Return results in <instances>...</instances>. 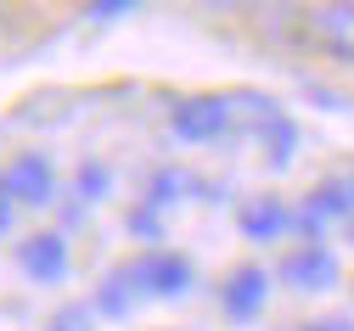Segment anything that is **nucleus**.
<instances>
[{"instance_id": "2", "label": "nucleus", "mask_w": 354, "mask_h": 331, "mask_svg": "<svg viewBox=\"0 0 354 331\" xmlns=\"http://www.w3.org/2000/svg\"><path fill=\"white\" fill-rule=\"evenodd\" d=\"M236 124L231 113V96H214V90H197V96H180L169 113V129L180 140H225Z\"/></svg>"}, {"instance_id": "3", "label": "nucleus", "mask_w": 354, "mask_h": 331, "mask_svg": "<svg viewBox=\"0 0 354 331\" xmlns=\"http://www.w3.org/2000/svg\"><path fill=\"white\" fill-rule=\"evenodd\" d=\"M129 269H136L141 298H174V292H186V287H192V258H186V253H169V247L136 258Z\"/></svg>"}, {"instance_id": "12", "label": "nucleus", "mask_w": 354, "mask_h": 331, "mask_svg": "<svg viewBox=\"0 0 354 331\" xmlns=\"http://www.w3.org/2000/svg\"><path fill=\"white\" fill-rule=\"evenodd\" d=\"M102 191H107V169L102 163H84L79 169V202H96Z\"/></svg>"}, {"instance_id": "1", "label": "nucleus", "mask_w": 354, "mask_h": 331, "mask_svg": "<svg viewBox=\"0 0 354 331\" xmlns=\"http://www.w3.org/2000/svg\"><path fill=\"white\" fill-rule=\"evenodd\" d=\"M298 34L315 45L321 57L354 68V0H326V6L298 12Z\"/></svg>"}, {"instance_id": "5", "label": "nucleus", "mask_w": 354, "mask_h": 331, "mask_svg": "<svg viewBox=\"0 0 354 331\" xmlns=\"http://www.w3.org/2000/svg\"><path fill=\"white\" fill-rule=\"evenodd\" d=\"M281 275H287V287H298V292H326V287H337V253L321 247V242H304V247H292Z\"/></svg>"}, {"instance_id": "14", "label": "nucleus", "mask_w": 354, "mask_h": 331, "mask_svg": "<svg viewBox=\"0 0 354 331\" xmlns=\"http://www.w3.org/2000/svg\"><path fill=\"white\" fill-rule=\"evenodd\" d=\"M12 214H17V197H12V185H6V169H0V236L12 230Z\"/></svg>"}, {"instance_id": "11", "label": "nucleus", "mask_w": 354, "mask_h": 331, "mask_svg": "<svg viewBox=\"0 0 354 331\" xmlns=\"http://www.w3.org/2000/svg\"><path fill=\"white\" fill-rule=\"evenodd\" d=\"M46 331H96V309L91 303H73V309H57V320Z\"/></svg>"}, {"instance_id": "15", "label": "nucleus", "mask_w": 354, "mask_h": 331, "mask_svg": "<svg viewBox=\"0 0 354 331\" xmlns=\"http://www.w3.org/2000/svg\"><path fill=\"white\" fill-rule=\"evenodd\" d=\"M348 230H354V180H348V219H343Z\"/></svg>"}, {"instance_id": "8", "label": "nucleus", "mask_w": 354, "mask_h": 331, "mask_svg": "<svg viewBox=\"0 0 354 331\" xmlns=\"http://www.w3.org/2000/svg\"><path fill=\"white\" fill-rule=\"evenodd\" d=\"M292 225V214L276 202V197H253L248 208H242V230L253 236V242H270V236H281Z\"/></svg>"}, {"instance_id": "7", "label": "nucleus", "mask_w": 354, "mask_h": 331, "mask_svg": "<svg viewBox=\"0 0 354 331\" xmlns=\"http://www.w3.org/2000/svg\"><path fill=\"white\" fill-rule=\"evenodd\" d=\"M264 292H270V275H264L259 264H242V269L225 281L219 303H225V314H231V320H259V309H264Z\"/></svg>"}, {"instance_id": "9", "label": "nucleus", "mask_w": 354, "mask_h": 331, "mask_svg": "<svg viewBox=\"0 0 354 331\" xmlns=\"http://www.w3.org/2000/svg\"><path fill=\"white\" fill-rule=\"evenodd\" d=\"M136 298H141V287H136V269H129V264H118L102 287H96V309H102V314H129Z\"/></svg>"}, {"instance_id": "6", "label": "nucleus", "mask_w": 354, "mask_h": 331, "mask_svg": "<svg viewBox=\"0 0 354 331\" xmlns=\"http://www.w3.org/2000/svg\"><path fill=\"white\" fill-rule=\"evenodd\" d=\"M68 236L62 230H34V236H23V247H17V264L34 275V281H62L68 275Z\"/></svg>"}, {"instance_id": "10", "label": "nucleus", "mask_w": 354, "mask_h": 331, "mask_svg": "<svg viewBox=\"0 0 354 331\" xmlns=\"http://www.w3.org/2000/svg\"><path fill=\"white\" fill-rule=\"evenodd\" d=\"M186 180H192V174H180V169H158V174H152V185H147V202H152V208L174 202V197L186 191Z\"/></svg>"}, {"instance_id": "13", "label": "nucleus", "mask_w": 354, "mask_h": 331, "mask_svg": "<svg viewBox=\"0 0 354 331\" xmlns=\"http://www.w3.org/2000/svg\"><path fill=\"white\" fill-rule=\"evenodd\" d=\"M158 214H163V208H152V202H141L136 214H129V230H136V236H158Z\"/></svg>"}, {"instance_id": "4", "label": "nucleus", "mask_w": 354, "mask_h": 331, "mask_svg": "<svg viewBox=\"0 0 354 331\" xmlns=\"http://www.w3.org/2000/svg\"><path fill=\"white\" fill-rule=\"evenodd\" d=\"M6 185H12L17 208H39V202L57 197V169L39 158V152H17V158L6 163Z\"/></svg>"}]
</instances>
